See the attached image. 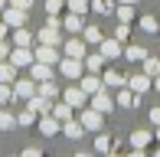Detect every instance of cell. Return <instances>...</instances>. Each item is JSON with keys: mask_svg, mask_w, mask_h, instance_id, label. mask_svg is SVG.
Here are the masks:
<instances>
[{"mask_svg": "<svg viewBox=\"0 0 160 157\" xmlns=\"http://www.w3.org/2000/svg\"><path fill=\"white\" fill-rule=\"evenodd\" d=\"M82 72H85V59H75V56H62V59H59V75L82 78Z\"/></svg>", "mask_w": 160, "mask_h": 157, "instance_id": "1", "label": "cell"}, {"mask_svg": "<svg viewBox=\"0 0 160 157\" xmlns=\"http://www.w3.org/2000/svg\"><path fill=\"white\" fill-rule=\"evenodd\" d=\"M36 78H13V102H26V98H33L36 95Z\"/></svg>", "mask_w": 160, "mask_h": 157, "instance_id": "2", "label": "cell"}, {"mask_svg": "<svg viewBox=\"0 0 160 157\" xmlns=\"http://www.w3.org/2000/svg\"><path fill=\"white\" fill-rule=\"evenodd\" d=\"M7 59H10L13 66H17V69H30L33 62H36V53H33L30 46H13V49H10V56H7Z\"/></svg>", "mask_w": 160, "mask_h": 157, "instance_id": "3", "label": "cell"}, {"mask_svg": "<svg viewBox=\"0 0 160 157\" xmlns=\"http://www.w3.org/2000/svg\"><path fill=\"white\" fill-rule=\"evenodd\" d=\"M36 128H39V134H46V138H52V134H59L62 131V121L49 111V115H39L36 118Z\"/></svg>", "mask_w": 160, "mask_h": 157, "instance_id": "4", "label": "cell"}, {"mask_svg": "<svg viewBox=\"0 0 160 157\" xmlns=\"http://www.w3.org/2000/svg\"><path fill=\"white\" fill-rule=\"evenodd\" d=\"M101 118H105V115H101L98 108H92V105H85L82 115H78V121L85 124V131H101Z\"/></svg>", "mask_w": 160, "mask_h": 157, "instance_id": "5", "label": "cell"}, {"mask_svg": "<svg viewBox=\"0 0 160 157\" xmlns=\"http://www.w3.org/2000/svg\"><path fill=\"white\" fill-rule=\"evenodd\" d=\"M62 98L72 105V108H85V105H88V92H85L82 85H72V89H65Z\"/></svg>", "mask_w": 160, "mask_h": 157, "instance_id": "6", "label": "cell"}, {"mask_svg": "<svg viewBox=\"0 0 160 157\" xmlns=\"http://www.w3.org/2000/svg\"><path fill=\"white\" fill-rule=\"evenodd\" d=\"M85 46H88V43L78 39L75 33H72V39L62 43V53H65V56H75V59H85V56H88V49H85Z\"/></svg>", "mask_w": 160, "mask_h": 157, "instance_id": "7", "label": "cell"}, {"mask_svg": "<svg viewBox=\"0 0 160 157\" xmlns=\"http://www.w3.org/2000/svg\"><path fill=\"white\" fill-rule=\"evenodd\" d=\"M39 62H49V66H59V46H49V43H39L33 49Z\"/></svg>", "mask_w": 160, "mask_h": 157, "instance_id": "8", "label": "cell"}, {"mask_svg": "<svg viewBox=\"0 0 160 157\" xmlns=\"http://www.w3.org/2000/svg\"><path fill=\"white\" fill-rule=\"evenodd\" d=\"M3 23L10 26V30H13V26H26V10L7 3V7H3Z\"/></svg>", "mask_w": 160, "mask_h": 157, "instance_id": "9", "label": "cell"}, {"mask_svg": "<svg viewBox=\"0 0 160 157\" xmlns=\"http://www.w3.org/2000/svg\"><path fill=\"white\" fill-rule=\"evenodd\" d=\"M88 105H92V108H98L101 115H108V111L114 108V102H111V95H108L105 89H98L95 95H88Z\"/></svg>", "mask_w": 160, "mask_h": 157, "instance_id": "10", "label": "cell"}, {"mask_svg": "<svg viewBox=\"0 0 160 157\" xmlns=\"http://www.w3.org/2000/svg\"><path fill=\"white\" fill-rule=\"evenodd\" d=\"M98 53L111 62V59H118V56H124V46H121L118 39H101V43H98Z\"/></svg>", "mask_w": 160, "mask_h": 157, "instance_id": "11", "label": "cell"}, {"mask_svg": "<svg viewBox=\"0 0 160 157\" xmlns=\"http://www.w3.org/2000/svg\"><path fill=\"white\" fill-rule=\"evenodd\" d=\"M128 85H131V92H134V95H144V92L154 85V78H150L147 72H137V75H128Z\"/></svg>", "mask_w": 160, "mask_h": 157, "instance_id": "12", "label": "cell"}, {"mask_svg": "<svg viewBox=\"0 0 160 157\" xmlns=\"http://www.w3.org/2000/svg\"><path fill=\"white\" fill-rule=\"evenodd\" d=\"M82 89L88 92V95H95L98 89H105V82H101L98 72H88V69H85V72H82Z\"/></svg>", "mask_w": 160, "mask_h": 157, "instance_id": "13", "label": "cell"}, {"mask_svg": "<svg viewBox=\"0 0 160 157\" xmlns=\"http://www.w3.org/2000/svg\"><path fill=\"white\" fill-rule=\"evenodd\" d=\"M62 30H69V33H82L85 30V20H82V13H65L62 17Z\"/></svg>", "mask_w": 160, "mask_h": 157, "instance_id": "14", "label": "cell"}, {"mask_svg": "<svg viewBox=\"0 0 160 157\" xmlns=\"http://www.w3.org/2000/svg\"><path fill=\"white\" fill-rule=\"evenodd\" d=\"M26 105H30L36 115H49V111H52V102H49V98H42L39 92H36L33 98H26Z\"/></svg>", "mask_w": 160, "mask_h": 157, "instance_id": "15", "label": "cell"}, {"mask_svg": "<svg viewBox=\"0 0 160 157\" xmlns=\"http://www.w3.org/2000/svg\"><path fill=\"white\" fill-rule=\"evenodd\" d=\"M62 134L65 138H72V141H78L85 134V124L82 121H75V118H69V121H62Z\"/></svg>", "mask_w": 160, "mask_h": 157, "instance_id": "16", "label": "cell"}, {"mask_svg": "<svg viewBox=\"0 0 160 157\" xmlns=\"http://www.w3.org/2000/svg\"><path fill=\"white\" fill-rule=\"evenodd\" d=\"M30 75L36 78V82H46V78H52V66H49V62H39V59H36L33 66H30Z\"/></svg>", "mask_w": 160, "mask_h": 157, "instance_id": "17", "label": "cell"}, {"mask_svg": "<svg viewBox=\"0 0 160 157\" xmlns=\"http://www.w3.org/2000/svg\"><path fill=\"white\" fill-rule=\"evenodd\" d=\"M101 82H105L108 89H121V85H128V75L114 72V69H105V72H101Z\"/></svg>", "mask_w": 160, "mask_h": 157, "instance_id": "18", "label": "cell"}, {"mask_svg": "<svg viewBox=\"0 0 160 157\" xmlns=\"http://www.w3.org/2000/svg\"><path fill=\"white\" fill-rule=\"evenodd\" d=\"M137 98H141V95H134V92H131V85H121V89H118V98H114V105L134 108V105H137Z\"/></svg>", "mask_w": 160, "mask_h": 157, "instance_id": "19", "label": "cell"}, {"mask_svg": "<svg viewBox=\"0 0 160 157\" xmlns=\"http://www.w3.org/2000/svg\"><path fill=\"white\" fill-rule=\"evenodd\" d=\"M36 92H39L42 98H49V102H56V98H59V85H56L52 78H46V82H39V85H36Z\"/></svg>", "mask_w": 160, "mask_h": 157, "instance_id": "20", "label": "cell"}, {"mask_svg": "<svg viewBox=\"0 0 160 157\" xmlns=\"http://www.w3.org/2000/svg\"><path fill=\"white\" fill-rule=\"evenodd\" d=\"M72 111H75V108H72V105L65 102V98H62V102H59V98L52 102V115L59 118V121H69V118H72Z\"/></svg>", "mask_w": 160, "mask_h": 157, "instance_id": "21", "label": "cell"}, {"mask_svg": "<svg viewBox=\"0 0 160 157\" xmlns=\"http://www.w3.org/2000/svg\"><path fill=\"white\" fill-rule=\"evenodd\" d=\"M105 56H101V53H88V56H85V69H88V72H101V69H105Z\"/></svg>", "mask_w": 160, "mask_h": 157, "instance_id": "22", "label": "cell"}, {"mask_svg": "<svg viewBox=\"0 0 160 157\" xmlns=\"http://www.w3.org/2000/svg\"><path fill=\"white\" fill-rule=\"evenodd\" d=\"M33 43V33L26 26H13V46H30Z\"/></svg>", "mask_w": 160, "mask_h": 157, "instance_id": "23", "label": "cell"}, {"mask_svg": "<svg viewBox=\"0 0 160 157\" xmlns=\"http://www.w3.org/2000/svg\"><path fill=\"white\" fill-rule=\"evenodd\" d=\"M114 17H118V23H131L134 20V3H118L114 7Z\"/></svg>", "mask_w": 160, "mask_h": 157, "instance_id": "24", "label": "cell"}, {"mask_svg": "<svg viewBox=\"0 0 160 157\" xmlns=\"http://www.w3.org/2000/svg\"><path fill=\"white\" fill-rule=\"evenodd\" d=\"M124 59L128 62H144L147 59V49L144 46H124Z\"/></svg>", "mask_w": 160, "mask_h": 157, "instance_id": "25", "label": "cell"}, {"mask_svg": "<svg viewBox=\"0 0 160 157\" xmlns=\"http://www.w3.org/2000/svg\"><path fill=\"white\" fill-rule=\"evenodd\" d=\"M17 78V66L10 59H0V82H13Z\"/></svg>", "mask_w": 160, "mask_h": 157, "instance_id": "26", "label": "cell"}, {"mask_svg": "<svg viewBox=\"0 0 160 157\" xmlns=\"http://www.w3.org/2000/svg\"><path fill=\"white\" fill-rule=\"evenodd\" d=\"M36 118H39V115H36V111L30 108V105H26V108H23V111H20V115H17V124L30 128V124H36Z\"/></svg>", "mask_w": 160, "mask_h": 157, "instance_id": "27", "label": "cell"}, {"mask_svg": "<svg viewBox=\"0 0 160 157\" xmlns=\"http://www.w3.org/2000/svg\"><path fill=\"white\" fill-rule=\"evenodd\" d=\"M92 10L101 13V17H111V13H114V3H111V0H92Z\"/></svg>", "mask_w": 160, "mask_h": 157, "instance_id": "28", "label": "cell"}, {"mask_svg": "<svg viewBox=\"0 0 160 157\" xmlns=\"http://www.w3.org/2000/svg\"><path fill=\"white\" fill-rule=\"evenodd\" d=\"M150 144V131H134V134H131V147H134V151H137V147H147Z\"/></svg>", "mask_w": 160, "mask_h": 157, "instance_id": "29", "label": "cell"}, {"mask_svg": "<svg viewBox=\"0 0 160 157\" xmlns=\"http://www.w3.org/2000/svg\"><path fill=\"white\" fill-rule=\"evenodd\" d=\"M144 72H147L150 78L160 75V59H157V56H147V59H144Z\"/></svg>", "mask_w": 160, "mask_h": 157, "instance_id": "30", "label": "cell"}, {"mask_svg": "<svg viewBox=\"0 0 160 157\" xmlns=\"http://www.w3.org/2000/svg\"><path fill=\"white\" fill-rule=\"evenodd\" d=\"M82 33H85V43H92V46H98V43L105 39V36H101V30H98V26H85Z\"/></svg>", "mask_w": 160, "mask_h": 157, "instance_id": "31", "label": "cell"}, {"mask_svg": "<svg viewBox=\"0 0 160 157\" xmlns=\"http://www.w3.org/2000/svg\"><path fill=\"white\" fill-rule=\"evenodd\" d=\"M65 7L72 13H85V10H92V0H65Z\"/></svg>", "mask_w": 160, "mask_h": 157, "instance_id": "32", "label": "cell"}, {"mask_svg": "<svg viewBox=\"0 0 160 157\" xmlns=\"http://www.w3.org/2000/svg\"><path fill=\"white\" fill-rule=\"evenodd\" d=\"M13 124H17V115H10L7 108H0V131H10Z\"/></svg>", "mask_w": 160, "mask_h": 157, "instance_id": "33", "label": "cell"}, {"mask_svg": "<svg viewBox=\"0 0 160 157\" xmlns=\"http://www.w3.org/2000/svg\"><path fill=\"white\" fill-rule=\"evenodd\" d=\"M13 102V82H0V105Z\"/></svg>", "mask_w": 160, "mask_h": 157, "instance_id": "34", "label": "cell"}, {"mask_svg": "<svg viewBox=\"0 0 160 157\" xmlns=\"http://www.w3.org/2000/svg\"><path fill=\"white\" fill-rule=\"evenodd\" d=\"M95 151L98 154H108V151H111V138H108V134H98V138H95Z\"/></svg>", "mask_w": 160, "mask_h": 157, "instance_id": "35", "label": "cell"}, {"mask_svg": "<svg viewBox=\"0 0 160 157\" xmlns=\"http://www.w3.org/2000/svg\"><path fill=\"white\" fill-rule=\"evenodd\" d=\"M137 26H141V30H144V33H157V30H160V26H157V20H154V17H141V23H137Z\"/></svg>", "mask_w": 160, "mask_h": 157, "instance_id": "36", "label": "cell"}, {"mask_svg": "<svg viewBox=\"0 0 160 157\" xmlns=\"http://www.w3.org/2000/svg\"><path fill=\"white\" fill-rule=\"evenodd\" d=\"M128 36H131V23H121L118 30H114V39H118V43H128Z\"/></svg>", "mask_w": 160, "mask_h": 157, "instance_id": "37", "label": "cell"}, {"mask_svg": "<svg viewBox=\"0 0 160 157\" xmlns=\"http://www.w3.org/2000/svg\"><path fill=\"white\" fill-rule=\"evenodd\" d=\"M65 7V0H46V13H59Z\"/></svg>", "mask_w": 160, "mask_h": 157, "instance_id": "38", "label": "cell"}, {"mask_svg": "<svg viewBox=\"0 0 160 157\" xmlns=\"http://www.w3.org/2000/svg\"><path fill=\"white\" fill-rule=\"evenodd\" d=\"M7 3H10V7H20V10H30L33 0H7Z\"/></svg>", "mask_w": 160, "mask_h": 157, "instance_id": "39", "label": "cell"}, {"mask_svg": "<svg viewBox=\"0 0 160 157\" xmlns=\"http://www.w3.org/2000/svg\"><path fill=\"white\" fill-rule=\"evenodd\" d=\"M10 56V46H7V39H0V59H7Z\"/></svg>", "mask_w": 160, "mask_h": 157, "instance_id": "40", "label": "cell"}, {"mask_svg": "<svg viewBox=\"0 0 160 157\" xmlns=\"http://www.w3.org/2000/svg\"><path fill=\"white\" fill-rule=\"evenodd\" d=\"M150 121H154V124H160V108H150Z\"/></svg>", "mask_w": 160, "mask_h": 157, "instance_id": "41", "label": "cell"}, {"mask_svg": "<svg viewBox=\"0 0 160 157\" xmlns=\"http://www.w3.org/2000/svg\"><path fill=\"white\" fill-rule=\"evenodd\" d=\"M7 30H10V26H7V23H3V20H0V39H3V36H7Z\"/></svg>", "mask_w": 160, "mask_h": 157, "instance_id": "42", "label": "cell"}, {"mask_svg": "<svg viewBox=\"0 0 160 157\" xmlns=\"http://www.w3.org/2000/svg\"><path fill=\"white\" fill-rule=\"evenodd\" d=\"M154 89H157V92H160V75H157V78H154Z\"/></svg>", "mask_w": 160, "mask_h": 157, "instance_id": "43", "label": "cell"}, {"mask_svg": "<svg viewBox=\"0 0 160 157\" xmlns=\"http://www.w3.org/2000/svg\"><path fill=\"white\" fill-rule=\"evenodd\" d=\"M118 3H137V0H118Z\"/></svg>", "mask_w": 160, "mask_h": 157, "instance_id": "44", "label": "cell"}, {"mask_svg": "<svg viewBox=\"0 0 160 157\" xmlns=\"http://www.w3.org/2000/svg\"><path fill=\"white\" fill-rule=\"evenodd\" d=\"M3 7H7V0H0V13H3Z\"/></svg>", "mask_w": 160, "mask_h": 157, "instance_id": "45", "label": "cell"}, {"mask_svg": "<svg viewBox=\"0 0 160 157\" xmlns=\"http://www.w3.org/2000/svg\"><path fill=\"white\" fill-rule=\"evenodd\" d=\"M157 141H160V124H157Z\"/></svg>", "mask_w": 160, "mask_h": 157, "instance_id": "46", "label": "cell"}]
</instances>
